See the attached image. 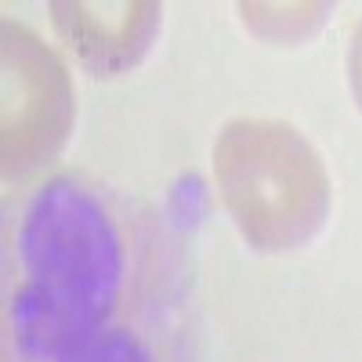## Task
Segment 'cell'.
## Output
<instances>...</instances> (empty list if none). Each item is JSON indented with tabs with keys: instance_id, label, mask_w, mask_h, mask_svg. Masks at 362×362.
Masks as SVG:
<instances>
[{
	"instance_id": "1",
	"label": "cell",
	"mask_w": 362,
	"mask_h": 362,
	"mask_svg": "<svg viewBox=\"0 0 362 362\" xmlns=\"http://www.w3.org/2000/svg\"><path fill=\"white\" fill-rule=\"evenodd\" d=\"M18 286L8 334L25 362H58L105 334L127 279L124 232L98 192L54 177L29 199L18 228Z\"/></svg>"
},
{
	"instance_id": "2",
	"label": "cell",
	"mask_w": 362,
	"mask_h": 362,
	"mask_svg": "<svg viewBox=\"0 0 362 362\" xmlns=\"http://www.w3.org/2000/svg\"><path fill=\"white\" fill-rule=\"evenodd\" d=\"M214 177L235 232L261 254L305 247L329 218V170L286 119H232L214 141Z\"/></svg>"
},
{
	"instance_id": "3",
	"label": "cell",
	"mask_w": 362,
	"mask_h": 362,
	"mask_svg": "<svg viewBox=\"0 0 362 362\" xmlns=\"http://www.w3.org/2000/svg\"><path fill=\"white\" fill-rule=\"evenodd\" d=\"M0 156L4 177H22L62 156L76 119L66 62L33 29L4 18L0 44Z\"/></svg>"
},
{
	"instance_id": "4",
	"label": "cell",
	"mask_w": 362,
	"mask_h": 362,
	"mask_svg": "<svg viewBox=\"0 0 362 362\" xmlns=\"http://www.w3.org/2000/svg\"><path fill=\"white\" fill-rule=\"evenodd\" d=\"M163 8L153 0H116V4H83L58 0L51 22L80 62L95 76H119L134 69L160 33Z\"/></svg>"
},
{
	"instance_id": "5",
	"label": "cell",
	"mask_w": 362,
	"mask_h": 362,
	"mask_svg": "<svg viewBox=\"0 0 362 362\" xmlns=\"http://www.w3.org/2000/svg\"><path fill=\"white\" fill-rule=\"evenodd\" d=\"M239 15L264 44H300L326 22L329 4H239Z\"/></svg>"
},
{
	"instance_id": "6",
	"label": "cell",
	"mask_w": 362,
	"mask_h": 362,
	"mask_svg": "<svg viewBox=\"0 0 362 362\" xmlns=\"http://www.w3.org/2000/svg\"><path fill=\"white\" fill-rule=\"evenodd\" d=\"M58 362H156V355L141 337L127 334V329H105V334L90 337L87 344L73 348Z\"/></svg>"
},
{
	"instance_id": "7",
	"label": "cell",
	"mask_w": 362,
	"mask_h": 362,
	"mask_svg": "<svg viewBox=\"0 0 362 362\" xmlns=\"http://www.w3.org/2000/svg\"><path fill=\"white\" fill-rule=\"evenodd\" d=\"M348 83H351L355 105L362 109V22L355 25V33H351V47H348Z\"/></svg>"
}]
</instances>
